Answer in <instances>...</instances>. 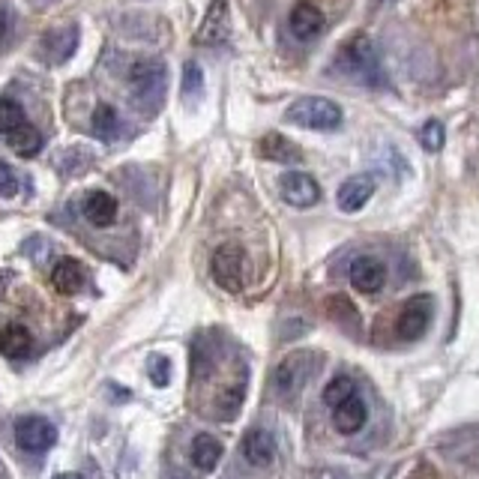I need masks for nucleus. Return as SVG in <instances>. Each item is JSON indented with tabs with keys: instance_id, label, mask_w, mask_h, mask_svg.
Returning <instances> with one entry per match:
<instances>
[{
	"instance_id": "nucleus-1",
	"label": "nucleus",
	"mask_w": 479,
	"mask_h": 479,
	"mask_svg": "<svg viewBox=\"0 0 479 479\" xmlns=\"http://www.w3.org/2000/svg\"><path fill=\"white\" fill-rule=\"evenodd\" d=\"M165 88H168V70L159 60H141L130 70V93L132 102L144 114H156L165 102Z\"/></svg>"
},
{
	"instance_id": "nucleus-2",
	"label": "nucleus",
	"mask_w": 479,
	"mask_h": 479,
	"mask_svg": "<svg viewBox=\"0 0 479 479\" xmlns=\"http://www.w3.org/2000/svg\"><path fill=\"white\" fill-rule=\"evenodd\" d=\"M285 120L294 126H303V130H315V132H332L341 126V114L339 102H332L327 97H299L288 105Z\"/></svg>"
},
{
	"instance_id": "nucleus-3",
	"label": "nucleus",
	"mask_w": 479,
	"mask_h": 479,
	"mask_svg": "<svg viewBox=\"0 0 479 479\" xmlns=\"http://www.w3.org/2000/svg\"><path fill=\"white\" fill-rule=\"evenodd\" d=\"M336 70L350 75V79L357 81H366V84H381V63H378V51H374L372 39L366 37V33H359V37L348 39L345 46H341L339 57H336Z\"/></svg>"
},
{
	"instance_id": "nucleus-4",
	"label": "nucleus",
	"mask_w": 479,
	"mask_h": 479,
	"mask_svg": "<svg viewBox=\"0 0 479 479\" xmlns=\"http://www.w3.org/2000/svg\"><path fill=\"white\" fill-rule=\"evenodd\" d=\"M312 372H315L312 350H294V354H288L276 366V372H273V390H276L285 401L297 399L306 383H309Z\"/></svg>"
},
{
	"instance_id": "nucleus-5",
	"label": "nucleus",
	"mask_w": 479,
	"mask_h": 479,
	"mask_svg": "<svg viewBox=\"0 0 479 479\" xmlns=\"http://www.w3.org/2000/svg\"><path fill=\"white\" fill-rule=\"evenodd\" d=\"M210 273H213V279H216V285L222 290L237 294V290L243 288V279H246V255H243V249L234 246V243L219 246V249L213 252Z\"/></svg>"
},
{
	"instance_id": "nucleus-6",
	"label": "nucleus",
	"mask_w": 479,
	"mask_h": 479,
	"mask_svg": "<svg viewBox=\"0 0 479 479\" xmlns=\"http://www.w3.org/2000/svg\"><path fill=\"white\" fill-rule=\"evenodd\" d=\"M432 315H434V303L429 294L410 297L396 321V336L401 341H419L425 336V330H429Z\"/></svg>"
},
{
	"instance_id": "nucleus-7",
	"label": "nucleus",
	"mask_w": 479,
	"mask_h": 479,
	"mask_svg": "<svg viewBox=\"0 0 479 479\" xmlns=\"http://www.w3.org/2000/svg\"><path fill=\"white\" fill-rule=\"evenodd\" d=\"M15 443L24 452H46L57 443V429L46 416H21L15 423Z\"/></svg>"
},
{
	"instance_id": "nucleus-8",
	"label": "nucleus",
	"mask_w": 479,
	"mask_h": 479,
	"mask_svg": "<svg viewBox=\"0 0 479 479\" xmlns=\"http://www.w3.org/2000/svg\"><path fill=\"white\" fill-rule=\"evenodd\" d=\"M279 192L282 198H285L290 207H315V204L321 201V186L318 180L312 174H303V171H288V174H282L279 180Z\"/></svg>"
},
{
	"instance_id": "nucleus-9",
	"label": "nucleus",
	"mask_w": 479,
	"mask_h": 479,
	"mask_svg": "<svg viewBox=\"0 0 479 479\" xmlns=\"http://www.w3.org/2000/svg\"><path fill=\"white\" fill-rule=\"evenodd\" d=\"M75 48H79V28L70 24V28H51L46 30V37L39 39L37 46V55L46 60V63L57 66V63H66Z\"/></svg>"
},
{
	"instance_id": "nucleus-10",
	"label": "nucleus",
	"mask_w": 479,
	"mask_h": 479,
	"mask_svg": "<svg viewBox=\"0 0 479 479\" xmlns=\"http://www.w3.org/2000/svg\"><path fill=\"white\" fill-rule=\"evenodd\" d=\"M350 285H354L359 294H378L383 288V282H387V267H383L381 258H374V255H359V258L350 261Z\"/></svg>"
},
{
	"instance_id": "nucleus-11",
	"label": "nucleus",
	"mask_w": 479,
	"mask_h": 479,
	"mask_svg": "<svg viewBox=\"0 0 479 479\" xmlns=\"http://www.w3.org/2000/svg\"><path fill=\"white\" fill-rule=\"evenodd\" d=\"M374 195V177L372 174H354L348 177L345 183L339 186V210L341 213H359L369 204V198Z\"/></svg>"
},
{
	"instance_id": "nucleus-12",
	"label": "nucleus",
	"mask_w": 479,
	"mask_h": 479,
	"mask_svg": "<svg viewBox=\"0 0 479 479\" xmlns=\"http://www.w3.org/2000/svg\"><path fill=\"white\" fill-rule=\"evenodd\" d=\"M228 37V0H210L207 15H204L195 42L198 46H219Z\"/></svg>"
},
{
	"instance_id": "nucleus-13",
	"label": "nucleus",
	"mask_w": 479,
	"mask_h": 479,
	"mask_svg": "<svg viewBox=\"0 0 479 479\" xmlns=\"http://www.w3.org/2000/svg\"><path fill=\"white\" fill-rule=\"evenodd\" d=\"M330 410H332V425H336L341 434H357L366 425V419H369V408L359 399V392H350L345 401H339V405Z\"/></svg>"
},
{
	"instance_id": "nucleus-14",
	"label": "nucleus",
	"mask_w": 479,
	"mask_h": 479,
	"mask_svg": "<svg viewBox=\"0 0 479 479\" xmlns=\"http://www.w3.org/2000/svg\"><path fill=\"white\" fill-rule=\"evenodd\" d=\"M288 28L299 42H312V39H318L324 30V13L312 4H297L294 10H290Z\"/></svg>"
},
{
	"instance_id": "nucleus-15",
	"label": "nucleus",
	"mask_w": 479,
	"mask_h": 479,
	"mask_svg": "<svg viewBox=\"0 0 479 479\" xmlns=\"http://www.w3.org/2000/svg\"><path fill=\"white\" fill-rule=\"evenodd\" d=\"M84 282H88V273L75 258H63L55 264V270H51V285H55L57 294L63 297H75L84 290Z\"/></svg>"
},
{
	"instance_id": "nucleus-16",
	"label": "nucleus",
	"mask_w": 479,
	"mask_h": 479,
	"mask_svg": "<svg viewBox=\"0 0 479 479\" xmlns=\"http://www.w3.org/2000/svg\"><path fill=\"white\" fill-rule=\"evenodd\" d=\"M243 456L252 467H270L276 458V438L267 429H252L243 441Z\"/></svg>"
},
{
	"instance_id": "nucleus-17",
	"label": "nucleus",
	"mask_w": 479,
	"mask_h": 479,
	"mask_svg": "<svg viewBox=\"0 0 479 479\" xmlns=\"http://www.w3.org/2000/svg\"><path fill=\"white\" fill-rule=\"evenodd\" d=\"M0 350L10 359H28L33 354V336L24 324H6L0 330Z\"/></svg>"
},
{
	"instance_id": "nucleus-18",
	"label": "nucleus",
	"mask_w": 479,
	"mask_h": 479,
	"mask_svg": "<svg viewBox=\"0 0 479 479\" xmlns=\"http://www.w3.org/2000/svg\"><path fill=\"white\" fill-rule=\"evenodd\" d=\"M90 126H93V135H97L99 141H120L123 139V117H120V111L114 105H99L97 111H93L90 117Z\"/></svg>"
},
{
	"instance_id": "nucleus-19",
	"label": "nucleus",
	"mask_w": 479,
	"mask_h": 479,
	"mask_svg": "<svg viewBox=\"0 0 479 479\" xmlns=\"http://www.w3.org/2000/svg\"><path fill=\"white\" fill-rule=\"evenodd\" d=\"M258 153L270 162H285V165H294V162H303V153L297 150L294 141H288L285 135L270 132L258 141Z\"/></svg>"
},
{
	"instance_id": "nucleus-20",
	"label": "nucleus",
	"mask_w": 479,
	"mask_h": 479,
	"mask_svg": "<svg viewBox=\"0 0 479 479\" xmlns=\"http://www.w3.org/2000/svg\"><path fill=\"white\" fill-rule=\"evenodd\" d=\"M84 216H88L90 225H97V228H108L111 222L117 219V201L111 198L108 192H90L88 198H84Z\"/></svg>"
},
{
	"instance_id": "nucleus-21",
	"label": "nucleus",
	"mask_w": 479,
	"mask_h": 479,
	"mask_svg": "<svg viewBox=\"0 0 479 479\" xmlns=\"http://www.w3.org/2000/svg\"><path fill=\"white\" fill-rule=\"evenodd\" d=\"M222 452H225V447H222L213 434L201 432L198 438L192 441V465L198 470H213L222 461Z\"/></svg>"
},
{
	"instance_id": "nucleus-22",
	"label": "nucleus",
	"mask_w": 479,
	"mask_h": 479,
	"mask_svg": "<svg viewBox=\"0 0 479 479\" xmlns=\"http://www.w3.org/2000/svg\"><path fill=\"white\" fill-rule=\"evenodd\" d=\"M6 141H10V147L24 159H33L42 150V135L37 126H30V123H21L19 130L6 135Z\"/></svg>"
},
{
	"instance_id": "nucleus-23",
	"label": "nucleus",
	"mask_w": 479,
	"mask_h": 479,
	"mask_svg": "<svg viewBox=\"0 0 479 479\" xmlns=\"http://www.w3.org/2000/svg\"><path fill=\"white\" fill-rule=\"evenodd\" d=\"M21 123H28V114H24V105L15 99H0V132L10 135L19 130Z\"/></svg>"
},
{
	"instance_id": "nucleus-24",
	"label": "nucleus",
	"mask_w": 479,
	"mask_h": 479,
	"mask_svg": "<svg viewBox=\"0 0 479 479\" xmlns=\"http://www.w3.org/2000/svg\"><path fill=\"white\" fill-rule=\"evenodd\" d=\"M350 392H357V383L345 378V374H339V378H332L327 387H324V405L327 408H336L339 401H345Z\"/></svg>"
},
{
	"instance_id": "nucleus-25",
	"label": "nucleus",
	"mask_w": 479,
	"mask_h": 479,
	"mask_svg": "<svg viewBox=\"0 0 479 479\" xmlns=\"http://www.w3.org/2000/svg\"><path fill=\"white\" fill-rule=\"evenodd\" d=\"M204 90V70L198 60H186L183 63V97H198Z\"/></svg>"
},
{
	"instance_id": "nucleus-26",
	"label": "nucleus",
	"mask_w": 479,
	"mask_h": 479,
	"mask_svg": "<svg viewBox=\"0 0 479 479\" xmlns=\"http://www.w3.org/2000/svg\"><path fill=\"white\" fill-rule=\"evenodd\" d=\"M443 141H447V132H443V126L438 123V120L423 123V130H419V144H423V150L438 153L443 147Z\"/></svg>"
},
{
	"instance_id": "nucleus-27",
	"label": "nucleus",
	"mask_w": 479,
	"mask_h": 479,
	"mask_svg": "<svg viewBox=\"0 0 479 479\" xmlns=\"http://www.w3.org/2000/svg\"><path fill=\"white\" fill-rule=\"evenodd\" d=\"M19 195V174L0 159V198H15Z\"/></svg>"
},
{
	"instance_id": "nucleus-28",
	"label": "nucleus",
	"mask_w": 479,
	"mask_h": 479,
	"mask_svg": "<svg viewBox=\"0 0 479 479\" xmlns=\"http://www.w3.org/2000/svg\"><path fill=\"white\" fill-rule=\"evenodd\" d=\"M168 372H171V363L168 357H153L150 359V381L156 383V387H168Z\"/></svg>"
},
{
	"instance_id": "nucleus-29",
	"label": "nucleus",
	"mask_w": 479,
	"mask_h": 479,
	"mask_svg": "<svg viewBox=\"0 0 479 479\" xmlns=\"http://www.w3.org/2000/svg\"><path fill=\"white\" fill-rule=\"evenodd\" d=\"M6 30H10V13H6V6L0 4V39L6 37Z\"/></svg>"
},
{
	"instance_id": "nucleus-30",
	"label": "nucleus",
	"mask_w": 479,
	"mask_h": 479,
	"mask_svg": "<svg viewBox=\"0 0 479 479\" xmlns=\"http://www.w3.org/2000/svg\"><path fill=\"white\" fill-rule=\"evenodd\" d=\"M55 479H84L81 474H60V476H55Z\"/></svg>"
}]
</instances>
